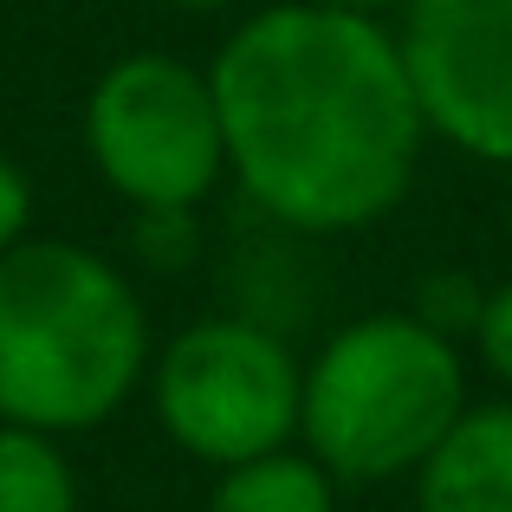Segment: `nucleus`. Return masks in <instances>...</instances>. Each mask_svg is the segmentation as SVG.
I'll list each match as a JSON object with an SVG mask.
<instances>
[{"instance_id": "obj_15", "label": "nucleus", "mask_w": 512, "mask_h": 512, "mask_svg": "<svg viewBox=\"0 0 512 512\" xmlns=\"http://www.w3.org/2000/svg\"><path fill=\"white\" fill-rule=\"evenodd\" d=\"M169 7H182V13H227V7H240V0H169Z\"/></svg>"}, {"instance_id": "obj_2", "label": "nucleus", "mask_w": 512, "mask_h": 512, "mask_svg": "<svg viewBox=\"0 0 512 512\" xmlns=\"http://www.w3.org/2000/svg\"><path fill=\"white\" fill-rule=\"evenodd\" d=\"M150 312L124 266L78 240L0 253V422L91 435L150 376Z\"/></svg>"}, {"instance_id": "obj_7", "label": "nucleus", "mask_w": 512, "mask_h": 512, "mask_svg": "<svg viewBox=\"0 0 512 512\" xmlns=\"http://www.w3.org/2000/svg\"><path fill=\"white\" fill-rule=\"evenodd\" d=\"M409 480L415 512H512V402H467Z\"/></svg>"}, {"instance_id": "obj_9", "label": "nucleus", "mask_w": 512, "mask_h": 512, "mask_svg": "<svg viewBox=\"0 0 512 512\" xmlns=\"http://www.w3.org/2000/svg\"><path fill=\"white\" fill-rule=\"evenodd\" d=\"M0 512H85V487L59 435L0 422Z\"/></svg>"}, {"instance_id": "obj_4", "label": "nucleus", "mask_w": 512, "mask_h": 512, "mask_svg": "<svg viewBox=\"0 0 512 512\" xmlns=\"http://www.w3.org/2000/svg\"><path fill=\"white\" fill-rule=\"evenodd\" d=\"M150 409L201 467H240L299 441L305 363L260 318H195L150 357Z\"/></svg>"}, {"instance_id": "obj_12", "label": "nucleus", "mask_w": 512, "mask_h": 512, "mask_svg": "<svg viewBox=\"0 0 512 512\" xmlns=\"http://www.w3.org/2000/svg\"><path fill=\"white\" fill-rule=\"evenodd\" d=\"M137 247L150 253V260L182 266L188 247H195V208H156V214H137Z\"/></svg>"}, {"instance_id": "obj_5", "label": "nucleus", "mask_w": 512, "mask_h": 512, "mask_svg": "<svg viewBox=\"0 0 512 512\" xmlns=\"http://www.w3.org/2000/svg\"><path fill=\"white\" fill-rule=\"evenodd\" d=\"M85 156L137 214L195 208L227 175L221 111L208 72L169 52H124L85 98Z\"/></svg>"}, {"instance_id": "obj_1", "label": "nucleus", "mask_w": 512, "mask_h": 512, "mask_svg": "<svg viewBox=\"0 0 512 512\" xmlns=\"http://www.w3.org/2000/svg\"><path fill=\"white\" fill-rule=\"evenodd\" d=\"M227 175L292 234H363L389 221L422 169V104L376 13L318 0L260 7L208 65Z\"/></svg>"}, {"instance_id": "obj_3", "label": "nucleus", "mask_w": 512, "mask_h": 512, "mask_svg": "<svg viewBox=\"0 0 512 512\" xmlns=\"http://www.w3.org/2000/svg\"><path fill=\"white\" fill-rule=\"evenodd\" d=\"M461 415V344L415 312H370L331 331L305 363L299 448L338 487H383L415 474Z\"/></svg>"}, {"instance_id": "obj_8", "label": "nucleus", "mask_w": 512, "mask_h": 512, "mask_svg": "<svg viewBox=\"0 0 512 512\" xmlns=\"http://www.w3.org/2000/svg\"><path fill=\"white\" fill-rule=\"evenodd\" d=\"M201 512H338V480L305 448H273L240 467H221Z\"/></svg>"}, {"instance_id": "obj_11", "label": "nucleus", "mask_w": 512, "mask_h": 512, "mask_svg": "<svg viewBox=\"0 0 512 512\" xmlns=\"http://www.w3.org/2000/svg\"><path fill=\"white\" fill-rule=\"evenodd\" d=\"M474 350H480V363H487L493 383L512 389V279H506V286H493L487 305H480V318H474Z\"/></svg>"}, {"instance_id": "obj_14", "label": "nucleus", "mask_w": 512, "mask_h": 512, "mask_svg": "<svg viewBox=\"0 0 512 512\" xmlns=\"http://www.w3.org/2000/svg\"><path fill=\"white\" fill-rule=\"evenodd\" d=\"M318 7H344V13H376V20H383V13H402V7H409V0H318Z\"/></svg>"}, {"instance_id": "obj_13", "label": "nucleus", "mask_w": 512, "mask_h": 512, "mask_svg": "<svg viewBox=\"0 0 512 512\" xmlns=\"http://www.w3.org/2000/svg\"><path fill=\"white\" fill-rule=\"evenodd\" d=\"M26 227H33V182H26V169L0 150V253L20 247Z\"/></svg>"}, {"instance_id": "obj_10", "label": "nucleus", "mask_w": 512, "mask_h": 512, "mask_svg": "<svg viewBox=\"0 0 512 512\" xmlns=\"http://www.w3.org/2000/svg\"><path fill=\"white\" fill-rule=\"evenodd\" d=\"M480 305H487V286H474L467 273H428L422 286H415L409 312L422 318V325H435L441 338H474Z\"/></svg>"}, {"instance_id": "obj_6", "label": "nucleus", "mask_w": 512, "mask_h": 512, "mask_svg": "<svg viewBox=\"0 0 512 512\" xmlns=\"http://www.w3.org/2000/svg\"><path fill=\"white\" fill-rule=\"evenodd\" d=\"M396 46L428 137L512 169V0H409Z\"/></svg>"}]
</instances>
